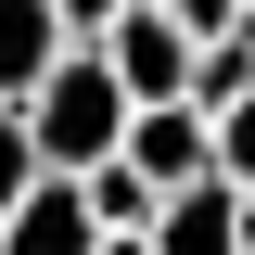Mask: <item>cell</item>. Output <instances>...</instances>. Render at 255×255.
I'll use <instances>...</instances> for the list:
<instances>
[{"mask_svg":"<svg viewBox=\"0 0 255 255\" xmlns=\"http://www.w3.org/2000/svg\"><path fill=\"white\" fill-rule=\"evenodd\" d=\"M243 26H255V0H243Z\"/></svg>","mask_w":255,"mask_h":255,"instance_id":"5bb4252c","label":"cell"},{"mask_svg":"<svg viewBox=\"0 0 255 255\" xmlns=\"http://www.w3.org/2000/svg\"><path fill=\"white\" fill-rule=\"evenodd\" d=\"M128 115H140V102H128V77L90 51V38H64L51 77L26 90V140H38V166H102V153L128 140Z\"/></svg>","mask_w":255,"mask_h":255,"instance_id":"6da1fadb","label":"cell"},{"mask_svg":"<svg viewBox=\"0 0 255 255\" xmlns=\"http://www.w3.org/2000/svg\"><path fill=\"white\" fill-rule=\"evenodd\" d=\"M90 51L128 77V102H191V26L166 13V0H128V13L90 38Z\"/></svg>","mask_w":255,"mask_h":255,"instance_id":"7a4b0ae2","label":"cell"},{"mask_svg":"<svg viewBox=\"0 0 255 255\" xmlns=\"http://www.w3.org/2000/svg\"><path fill=\"white\" fill-rule=\"evenodd\" d=\"M26 179H38V140H26V102L0 90V204H13V191H26Z\"/></svg>","mask_w":255,"mask_h":255,"instance_id":"30bf717a","label":"cell"},{"mask_svg":"<svg viewBox=\"0 0 255 255\" xmlns=\"http://www.w3.org/2000/svg\"><path fill=\"white\" fill-rule=\"evenodd\" d=\"M51 51H64V13H51V0H0V90H13V102L51 77Z\"/></svg>","mask_w":255,"mask_h":255,"instance_id":"8992f818","label":"cell"},{"mask_svg":"<svg viewBox=\"0 0 255 255\" xmlns=\"http://www.w3.org/2000/svg\"><path fill=\"white\" fill-rule=\"evenodd\" d=\"M51 13H64V38H102V26L128 13V0H51Z\"/></svg>","mask_w":255,"mask_h":255,"instance_id":"7c38bea8","label":"cell"},{"mask_svg":"<svg viewBox=\"0 0 255 255\" xmlns=\"http://www.w3.org/2000/svg\"><path fill=\"white\" fill-rule=\"evenodd\" d=\"M102 255H153V230H102Z\"/></svg>","mask_w":255,"mask_h":255,"instance_id":"4fadbf2b","label":"cell"},{"mask_svg":"<svg viewBox=\"0 0 255 255\" xmlns=\"http://www.w3.org/2000/svg\"><path fill=\"white\" fill-rule=\"evenodd\" d=\"M166 13H179L191 38H217V26H243V0H166Z\"/></svg>","mask_w":255,"mask_h":255,"instance_id":"8fae6325","label":"cell"},{"mask_svg":"<svg viewBox=\"0 0 255 255\" xmlns=\"http://www.w3.org/2000/svg\"><path fill=\"white\" fill-rule=\"evenodd\" d=\"M0 255H102V217H90V191H77V166H38L0 204Z\"/></svg>","mask_w":255,"mask_h":255,"instance_id":"3957f363","label":"cell"},{"mask_svg":"<svg viewBox=\"0 0 255 255\" xmlns=\"http://www.w3.org/2000/svg\"><path fill=\"white\" fill-rule=\"evenodd\" d=\"M115 153L140 166V179H153V191H179V179H204V166H217V153H204V102H140V115H128V140H115Z\"/></svg>","mask_w":255,"mask_h":255,"instance_id":"5b68a950","label":"cell"},{"mask_svg":"<svg viewBox=\"0 0 255 255\" xmlns=\"http://www.w3.org/2000/svg\"><path fill=\"white\" fill-rule=\"evenodd\" d=\"M153 255H243V179H179L153 204Z\"/></svg>","mask_w":255,"mask_h":255,"instance_id":"277c9868","label":"cell"},{"mask_svg":"<svg viewBox=\"0 0 255 255\" xmlns=\"http://www.w3.org/2000/svg\"><path fill=\"white\" fill-rule=\"evenodd\" d=\"M77 191H90V217H102V230H153V204H166V191L140 179L128 153H102V166H77Z\"/></svg>","mask_w":255,"mask_h":255,"instance_id":"ba28073f","label":"cell"},{"mask_svg":"<svg viewBox=\"0 0 255 255\" xmlns=\"http://www.w3.org/2000/svg\"><path fill=\"white\" fill-rule=\"evenodd\" d=\"M255 90V26H217V38H191V102L217 115V102Z\"/></svg>","mask_w":255,"mask_h":255,"instance_id":"52a82bcc","label":"cell"},{"mask_svg":"<svg viewBox=\"0 0 255 255\" xmlns=\"http://www.w3.org/2000/svg\"><path fill=\"white\" fill-rule=\"evenodd\" d=\"M204 153H217V179H255V90L204 115Z\"/></svg>","mask_w":255,"mask_h":255,"instance_id":"9c48e42d","label":"cell"}]
</instances>
